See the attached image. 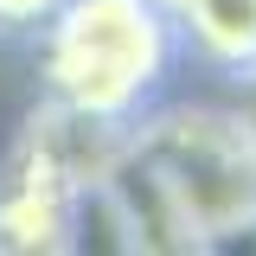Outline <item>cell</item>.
I'll return each mask as SVG.
<instances>
[{
  "instance_id": "6da1fadb",
  "label": "cell",
  "mask_w": 256,
  "mask_h": 256,
  "mask_svg": "<svg viewBox=\"0 0 256 256\" xmlns=\"http://www.w3.org/2000/svg\"><path fill=\"white\" fill-rule=\"evenodd\" d=\"M180 58V26L154 0H64L38 26L45 96L102 122H134L160 102Z\"/></svg>"
},
{
  "instance_id": "7a4b0ae2",
  "label": "cell",
  "mask_w": 256,
  "mask_h": 256,
  "mask_svg": "<svg viewBox=\"0 0 256 256\" xmlns=\"http://www.w3.org/2000/svg\"><path fill=\"white\" fill-rule=\"evenodd\" d=\"M128 122H102L64 102H38L13 148L0 154V256H64L77 250L84 192L109 173Z\"/></svg>"
},
{
  "instance_id": "3957f363",
  "label": "cell",
  "mask_w": 256,
  "mask_h": 256,
  "mask_svg": "<svg viewBox=\"0 0 256 256\" xmlns=\"http://www.w3.org/2000/svg\"><path fill=\"white\" fill-rule=\"evenodd\" d=\"M166 20L180 26V45L198 52L212 70H256V0H180Z\"/></svg>"
},
{
  "instance_id": "277c9868",
  "label": "cell",
  "mask_w": 256,
  "mask_h": 256,
  "mask_svg": "<svg viewBox=\"0 0 256 256\" xmlns=\"http://www.w3.org/2000/svg\"><path fill=\"white\" fill-rule=\"evenodd\" d=\"M64 0H0V32H38Z\"/></svg>"
},
{
  "instance_id": "5b68a950",
  "label": "cell",
  "mask_w": 256,
  "mask_h": 256,
  "mask_svg": "<svg viewBox=\"0 0 256 256\" xmlns=\"http://www.w3.org/2000/svg\"><path fill=\"white\" fill-rule=\"evenodd\" d=\"M244 116L256 122V70H244Z\"/></svg>"
}]
</instances>
